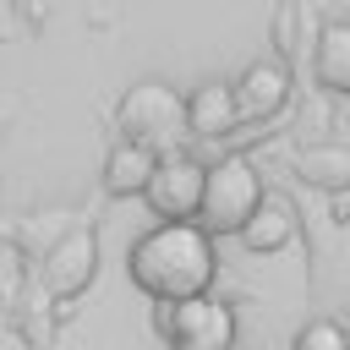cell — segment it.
I'll use <instances>...</instances> for the list:
<instances>
[{"instance_id": "obj_14", "label": "cell", "mask_w": 350, "mask_h": 350, "mask_svg": "<svg viewBox=\"0 0 350 350\" xmlns=\"http://www.w3.org/2000/svg\"><path fill=\"white\" fill-rule=\"evenodd\" d=\"M345 339H350V317H345Z\"/></svg>"}, {"instance_id": "obj_7", "label": "cell", "mask_w": 350, "mask_h": 350, "mask_svg": "<svg viewBox=\"0 0 350 350\" xmlns=\"http://www.w3.org/2000/svg\"><path fill=\"white\" fill-rule=\"evenodd\" d=\"M235 104H241V120H273L290 104V71H284V60H252L235 77Z\"/></svg>"}, {"instance_id": "obj_9", "label": "cell", "mask_w": 350, "mask_h": 350, "mask_svg": "<svg viewBox=\"0 0 350 350\" xmlns=\"http://www.w3.org/2000/svg\"><path fill=\"white\" fill-rule=\"evenodd\" d=\"M159 159H164V153L120 137V142L104 153V191H109V197H148V186H153V175H159Z\"/></svg>"}, {"instance_id": "obj_12", "label": "cell", "mask_w": 350, "mask_h": 350, "mask_svg": "<svg viewBox=\"0 0 350 350\" xmlns=\"http://www.w3.org/2000/svg\"><path fill=\"white\" fill-rule=\"evenodd\" d=\"M301 175L317 186H345L350 180V153L345 148H301Z\"/></svg>"}, {"instance_id": "obj_5", "label": "cell", "mask_w": 350, "mask_h": 350, "mask_svg": "<svg viewBox=\"0 0 350 350\" xmlns=\"http://www.w3.org/2000/svg\"><path fill=\"white\" fill-rule=\"evenodd\" d=\"M202 186H208V164H197L191 153H164L148 186V208L159 213V224H197Z\"/></svg>"}, {"instance_id": "obj_6", "label": "cell", "mask_w": 350, "mask_h": 350, "mask_svg": "<svg viewBox=\"0 0 350 350\" xmlns=\"http://www.w3.org/2000/svg\"><path fill=\"white\" fill-rule=\"evenodd\" d=\"M98 279V235L93 230H66L49 257H44V284L55 301H77L88 284Z\"/></svg>"}, {"instance_id": "obj_4", "label": "cell", "mask_w": 350, "mask_h": 350, "mask_svg": "<svg viewBox=\"0 0 350 350\" xmlns=\"http://www.w3.org/2000/svg\"><path fill=\"white\" fill-rule=\"evenodd\" d=\"M159 334L170 339V350H230L235 345V312L213 295L175 301V306H159Z\"/></svg>"}, {"instance_id": "obj_2", "label": "cell", "mask_w": 350, "mask_h": 350, "mask_svg": "<svg viewBox=\"0 0 350 350\" xmlns=\"http://www.w3.org/2000/svg\"><path fill=\"white\" fill-rule=\"evenodd\" d=\"M262 197H268V186H262V175L252 170V159L230 153V159L208 164V186H202V213H197V224H202L208 235H241V230L252 224V213L262 208Z\"/></svg>"}, {"instance_id": "obj_3", "label": "cell", "mask_w": 350, "mask_h": 350, "mask_svg": "<svg viewBox=\"0 0 350 350\" xmlns=\"http://www.w3.org/2000/svg\"><path fill=\"white\" fill-rule=\"evenodd\" d=\"M115 120H120L126 142H142L159 153L186 131V93H175L170 82H131L115 104Z\"/></svg>"}, {"instance_id": "obj_10", "label": "cell", "mask_w": 350, "mask_h": 350, "mask_svg": "<svg viewBox=\"0 0 350 350\" xmlns=\"http://www.w3.org/2000/svg\"><path fill=\"white\" fill-rule=\"evenodd\" d=\"M290 235H295V202L279 197V191H268L262 208L252 213V224L241 230V246H246L252 257H268V252L290 246Z\"/></svg>"}, {"instance_id": "obj_11", "label": "cell", "mask_w": 350, "mask_h": 350, "mask_svg": "<svg viewBox=\"0 0 350 350\" xmlns=\"http://www.w3.org/2000/svg\"><path fill=\"white\" fill-rule=\"evenodd\" d=\"M312 71L328 93H350V22H328L312 44Z\"/></svg>"}, {"instance_id": "obj_13", "label": "cell", "mask_w": 350, "mask_h": 350, "mask_svg": "<svg viewBox=\"0 0 350 350\" xmlns=\"http://www.w3.org/2000/svg\"><path fill=\"white\" fill-rule=\"evenodd\" d=\"M290 350H350V339H345V323L312 317V323L295 328V345H290Z\"/></svg>"}, {"instance_id": "obj_8", "label": "cell", "mask_w": 350, "mask_h": 350, "mask_svg": "<svg viewBox=\"0 0 350 350\" xmlns=\"http://www.w3.org/2000/svg\"><path fill=\"white\" fill-rule=\"evenodd\" d=\"M241 126V104H235V82H202L186 98V131L202 142H219Z\"/></svg>"}, {"instance_id": "obj_1", "label": "cell", "mask_w": 350, "mask_h": 350, "mask_svg": "<svg viewBox=\"0 0 350 350\" xmlns=\"http://www.w3.org/2000/svg\"><path fill=\"white\" fill-rule=\"evenodd\" d=\"M126 273L159 306L197 301V295H208V284L219 273V246L202 224H153L142 241H131Z\"/></svg>"}]
</instances>
